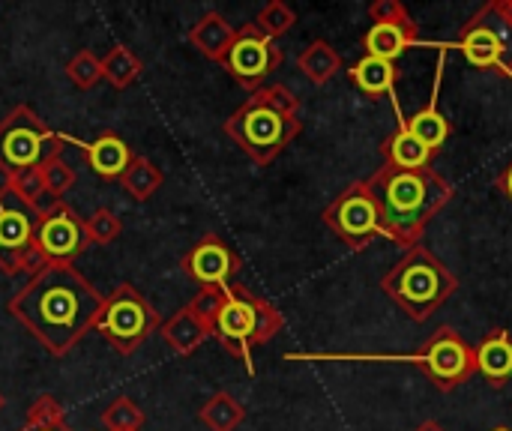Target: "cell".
I'll use <instances>...</instances> for the list:
<instances>
[{"instance_id":"d6a6232c","label":"cell","mask_w":512,"mask_h":431,"mask_svg":"<svg viewBox=\"0 0 512 431\" xmlns=\"http://www.w3.org/2000/svg\"><path fill=\"white\" fill-rule=\"evenodd\" d=\"M84 222H87V237L96 246H108V243H114L123 234V222H120V216L111 207L93 210V216H87Z\"/></svg>"},{"instance_id":"d590c367","label":"cell","mask_w":512,"mask_h":431,"mask_svg":"<svg viewBox=\"0 0 512 431\" xmlns=\"http://www.w3.org/2000/svg\"><path fill=\"white\" fill-rule=\"evenodd\" d=\"M498 189H501V195L512 204V159L504 165V171L498 174Z\"/></svg>"},{"instance_id":"4dcf8cb0","label":"cell","mask_w":512,"mask_h":431,"mask_svg":"<svg viewBox=\"0 0 512 431\" xmlns=\"http://www.w3.org/2000/svg\"><path fill=\"white\" fill-rule=\"evenodd\" d=\"M39 171H42L45 195H51L54 201H60L75 186V168L69 162H63V156H51L48 162L39 165Z\"/></svg>"},{"instance_id":"d6986e66","label":"cell","mask_w":512,"mask_h":431,"mask_svg":"<svg viewBox=\"0 0 512 431\" xmlns=\"http://www.w3.org/2000/svg\"><path fill=\"white\" fill-rule=\"evenodd\" d=\"M444 54L447 51H441V63H438V78H435V90H432V99H429V105L426 108H420V111H414L411 117H405V123H408V129L435 153V150H441L444 144H447V138H450V120L441 114V108H438V90H441V72H444Z\"/></svg>"},{"instance_id":"f35d334b","label":"cell","mask_w":512,"mask_h":431,"mask_svg":"<svg viewBox=\"0 0 512 431\" xmlns=\"http://www.w3.org/2000/svg\"><path fill=\"white\" fill-rule=\"evenodd\" d=\"M492 431H512V429H507V426H498V429H492Z\"/></svg>"},{"instance_id":"4fadbf2b","label":"cell","mask_w":512,"mask_h":431,"mask_svg":"<svg viewBox=\"0 0 512 431\" xmlns=\"http://www.w3.org/2000/svg\"><path fill=\"white\" fill-rule=\"evenodd\" d=\"M282 60H285L282 48H279L273 39H267V36L255 27V21H252V24H243V27L237 30V36H234V42H231V48H228L222 66H225V72H228L240 87H246L249 93H255V90L264 87L267 75L276 72V69L282 66Z\"/></svg>"},{"instance_id":"d4e9b609","label":"cell","mask_w":512,"mask_h":431,"mask_svg":"<svg viewBox=\"0 0 512 431\" xmlns=\"http://www.w3.org/2000/svg\"><path fill=\"white\" fill-rule=\"evenodd\" d=\"M198 420L210 431H234L246 420V408L228 390H219L204 402V408L198 411Z\"/></svg>"},{"instance_id":"e575fe53","label":"cell","mask_w":512,"mask_h":431,"mask_svg":"<svg viewBox=\"0 0 512 431\" xmlns=\"http://www.w3.org/2000/svg\"><path fill=\"white\" fill-rule=\"evenodd\" d=\"M369 18L372 24H399V21H411L408 9L402 0H375L369 6Z\"/></svg>"},{"instance_id":"3957f363","label":"cell","mask_w":512,"mask_h":431,"mask_svg":"<svg viewBox=\"0 0 512 431\" xmlns=\"http://www.w3.org/2000/svg\"><path fill=\"white\" fill-rule=\"evenodd\" d=\"M222 129L255 165H270L303 132L300 99L285 84H264L249 93Z\"/></svg>"},{"instance_id":"44dd1931","label":"cell","mask_w":512,"mask_h":431,"mask_svg":"<svg viewBox=\"0 0 512 431\" xmlns=\"http://www.w3.org/2000/svg\"><path fill=\"white\" fill-rule=\"evenodd\" d=\"M159 336L165 339V345L180 354V357H189L195 354L207 339H210V330L189 312V306H183L180 312H174L162 327H159Z\"/></svg>"},{"instance_id":"f546056e","label":"cell","mask_w":512,"mask_h":431,"mask_svg":"<svg viewBox=\"0 0 512 431\" xmlns=\"http://www.w3.org/2000/svg\"><path fill=\"white\" fill-rule=\"evenodd\" d=\"M66 78L78 87V90H93L102 81V57L81 48L69 57L66 63Z\"/></svg>"},{"instance_id":"1f68e13d","label":"cell","mask_w":512,"mask_h":431,"mask_svg":"<svg viewBox=\"0 0 512 431\" xmlns=\"http://www.w3.org/2000/svg\"><path fill=\"white\" fill-rule=\"evenodd\" d=\"M225 300H228V285H225V288H201V291L189 300V312L210 330V336H213V324H216V318H219Z\"/></svg>"},{"instance_id":"ba28073f","label":"cell","mask_w":512,"mask_h":431,"mask_svg":"<svg viewBox=\"0 0 512 431\" xmlns=\"http://www.w3.org/2000/svg\"><path fill=\"white\" fill-rule=\"evenodd\" d=\"M399 360L420 366L423 375L432 381V387L438 393H453V390H459L462 384H468L477 375V354H474V348L450 324L438 327L420 345L417 354H408V357H399Z\"/></svg>"},{"instance_id":"277c9868","label":"cell","mask_w":512,"mask_h":431,"mask_svg":"<svg viewBox=\"0 0 512 431\" xmlns=\"http://www.w3.org/2000/svg\"><path fill=\"white\" fill-rule=\"evenodd\" d=\"M459 288L456 273L423 243L405 249V255L384 273L381 291L411 321H429Z\"/></svg>"},{"instance_id":"83f0119b","label":"cell","mask_w":512,"mask_h":431,"mask_svg":"<svg viewBox=\"0 0 512 431\" xmlns=\"http://www.w3.org/2000/svg\"><path fill=\"white\" fill-rule=\"evenodd\" d=\"M297 24V12L285 3V0H270V3H264L261 9H258V15H255V27L267 36V39H279V36H285L291 27Z\"/></svg>"},{"instance_id":"5bb4252c","label":"cell","mask_w":512,"mask_h":431,"mask_svg":"<svg viewBox=\"0 0 512 431\" xmlns=\"http://www.w3.org/2000/svg\"><path fill=\"white\" fill-rule=\"evenodd\" d=\"M243 261L240 255L216 234H204L186 255H183V273L198 288H225L240 273Z\"/></svg>"},{"instance_id":"603a6c76","label":"cell","mask_w":512,"mask_h":431,"mask_svg":"<svg viewBox=\"0 0 512 431\" xmlns=\"http://www.w3.org/2000/svg\"><path fill=\"white\" fill-rule=\"evenodd\" d=\"M297 69L312 81V84H327L342 72V54L327 42V39H315L309 42L300 57H297Z\"/></svg>"},{"instance_id":"30bf717a","label":"cell","mask_w":512,"mask_h":431,"mask_svg":"<svg viewBox=\"0 0 512 431\" xmlns=\"http://www.w3.org/2000/svg\"><path fill=\"white\" fill-rule=\"evenodd\" d=\"M36 213L6 183L0 186V273H36L42 258L36 252Z\"/></svg>"},{"instance_id":"7c38bea8","label":"cell","mask_w":512,"mask_h":431,"mask_svg":"<svg viewBox=\"0 0 512 431\" xmlns=\"http://www.w3.org/2000/svg\"><path fill=\"white\" fill-rule=\"evenodd\" d=\"M87 246V222L75 207L54 201L36 213V252L42 264H72Z\"/></svg>"},{"instance_id":"9a60e30c","label":"cell","mask_w":512,"mask_h":431,"mask_svg":"<svg viewBox=\"0 0 512 431\" xmlns=\"http://www.w3.org/2000/svg\"><path fill=\"white\" fill-rule=\"evenodd\" d=\"M477 354V375L489 381V387L501 390L512 381V333L504 327H495L483 336V342L474 348Z\"/></svg>"},{"instance_id":"ffe728a7","label":"cell","mask_w":512,"mask_h":431,"mask_svg":"<svg viewBox=\"0 0 512 431\" xmlns=\"http://www.w3.org/2000/svg\"><path fill=\"white\" fill-rule=\"evenodd\" d=\"M381 156H384V165H393V168H408V171H417V168H429L432 162V150L408 129L405 123V114L399 111V129L381 144Z\"/></svg>"},{"instance_id":"5b68a950","label":"cell","mask_w":512,"mask_h":431,"mask_svg":"<svg viewBox=\"0 0 512 431\" xmlns=\"http://www.w3.org/2000/svg\"><path fill=\"white\" fill-rule=\"evenodd\" d=\"M66 135L51 132V126L27 105H15L0 120V174L9 180L27 168H39L51 156H60Z\"/></svg>"},{"instance_id":"7402d4cb","label":"cell","mask_w":512,"mask_h":431,"mask_svg":"<svg viewBox=\"0 0 512 431\" xmlns=\"http://www.w3.org/2000/svg\"><path fill=\"white\" fill-rule=\"evenodd\" d=\"M351 81L369 96V99H381L390 96L396 90L399 81V66L390 60H378V57H363L348 69Z\"/></svg>"},{"instance_id":"836d02e7","label":"cell","mask_w":512,"mask_h":431,"mask_svg":"<svg viewBox=\"0 0 512 431\" xmlns=\"http://www.w3.org/2000/svg\"><path fill=\"white\" fill-rule=\"evenodd\" d=\"M6 186L27 204V207H33V210H42L39 207V201H42V195H45V183H42V171L39 168H27V171H21V174H15V177H9L6 180Z\"/></svg>"},{"instance_id":"8992f818","label":"cell","mask_w":512,"mask_h":431,"mask_svg":"<svg viewBox=\"0 0 512 431\" xmlns=\"http://www.w3.org/2000/svg\"><path fill=\"white\" fill-rule=\"evenodd\" d=\"M456 45L471 66L512 78V0L483 3L462 24Z\"/></svg>"},{"instance_id":"4316f807","label":"cell","mask_w":512,"mask_h":431,"mask_svg":"<svg viewBox=\"0 0 512 431\" xmlns=\"http://www.w3.org/2000/svg\"><path fill=\"white\" fill-rule=\"evenodd\" d=\"M21 431H75L66 423V414H63V405L42 393L36 396V402L27 408V417H24V426Z\"/></svg>"},{"instance_id":"7a4b0ae2","label":"cell","mask_w":512,"mask_h":431,"mask_svg":"<svg viewBox=\"0 0 512 431\" xmlns=\"http://www.w3.org/2000/svg\"><path fill=\"white\" fill-rule=\"evenodd\" d=\"M381 216H384V237L396 246L411 249L420 246L429 222L453 201L456 189L447 177L435 168H393L381 165L372 177H366Z\"/></svg>"},{"instance_id":"cb8c5ba5","label":"cell","mask_w":512,"mask_h":431,"mask_svg":"<svg viewBox=\"0 0 512 431\" xmlns=\"http://www.w3.org/2000/svg\"><path fill=\"white\" fill-rule=\"evenodd\" d=\"M117 183H120V189H123L132 201H141V204H144V201H150V198L162 189L165 177H162V171H159L147 156H135Z\"/></svg>"},{"instance_id":"e0dca14e","label":"cell","mask_w":512,"mask_h":431,"mask_svg":"<svg viewBox=\"0 0 512 431\" xmlns=\"http://www.w3.org/2000/svg\"><path fill=\"white\" fill-rule=\"evenodd\" d=\"M234 36H237V27L222 15V12H204L192 27H189V42H192V48H198L207 60H213V63H222L225 60V54H228V48H231V42H234Z\"/></svg>"},{"instance_id":"484cf974","label":"cell","mask_w":512,"mask_h":431,"mask_svg":"<svg viewBox=\"0 0 512 431\" xmlns=\"http://www.w3.org/2000/svg\"><path fill=\"white\" fill-rule=\"evenodd\" d=\"M141 72H144L141 57L132 48H126V45H114L102 57V81H108L114 90H126Z\"/></svg>"},{"instance_id":"2e32d148","label":"cell","mask_w":512,"mask_h":431,"mask_svg":"<svg viewBox=\"0 0 512 431\" xmlns=\"http://www.w3.org/2000/svg\"><path fill=\"white\" fill-rule=\"evenodd\" d=\"M78 147L84 150L90 171L99 174L102 180H120L129 162L135 159V153L117 132H99L90 144H78Z\"/></svg>"},{"instance_id":"9c48e42d","label":"cell","mask_w":512,"mask_h":431,"mask_svg":"<svg viewBox=\"0 0 512 431\" xmlns=\"http://www.w3.org/2000/svg\"><path fill=\"white\" fill-rule=\"evenodd\" d=\"M324 225L351 249L363 252L378 237H384V216L366 180L345 186L324 210Z\"/></svg>"},{"instance_id":"f1b7e54d","label":"cell","mask_w":512,"mask_h":431,"mask_svg":"<svg viewBox=\"0 0 512 431\" xmlns=\"http://www.w3.org/2000/svg\"><path fill=\"white\" fill-rule=\"evenodd\" d=\"M147 423L144 411L129 399L117 396L105 411H102V429L105 431H141Z\"/></svg>"},{"instance_id":"ac0fdd59","label":"cell","mask_w":512,"mask_h":431,"mask_svg":"<svg viewBox=\"0 0 512 431\" xmlns=\"http://www.w3.org/2000/svg\"><path fill=\"white\" fill-rule=\"evenodd\" d=\"M417 39H420V33H417L414 18L399 21V24H372L363 36V48H366V57L396 63Z\"/></svg>"},{"instance_id":"74e56055","label":"cell","mask_w":512,"mask_h":431,"mask_svg":"<svg viewBox=\"0 0 512 431\" xmlns=\"http://www.w3.org/2000/svg\"><path fill=\"white\" fill-rule=\"evenodd\" d=\"M3 405H6V399H3V393H0V411H3Z\"/></svg>"},{"instance_id":"8fae6325","label":"cell","mask_w":512,"mask_h":431,"mask_svg":"<svg viewBox=\"0 0 512 431\" xmlns=\"http://www.w3.org/2000/svg\"><path fill=\"white\" fill-rule=\"evenodd\" d=\"M258 309H261V297L252 294L246 285L231 282L228 285V300L213 324V339L246 366L249 375H255V363H252V348L258 339Z\"/></svg>"},{"instance_id":"52a82bcc","label":"cell","mask_w":512,"mask_h":431,"mask_svg":"<svg viewBox=\"0 0 512 431\" xmlns=\"http://www.w3.org/2000/svg\"><path fill=\"white\" fill-rule=\"evenodd\" d=\"M159 327H162L159 312L129 282H120L105 297V309H102V318L96 324L99 336L123 357L135 354Z\"/></svg>"},{"instance_id":"8d00e7d4","label":"cell","mask_w":512,"mask_h":431,"mask_svg":"<svg viewBox=\"0 0 512 431\" xmlns=\"http://www.w3.org/2000/svg\"><path fill=\"white\" fill-rule=\"evenodd\" d=\"M414 431H447L441 423H435V420H426V423H420Z\"/></svg>"},{"instance_id":"6da1fadb","label":"cell","mask_w":512,"mask_h":431,"mask_svg":"<svg viewBox=\"0 0 512 431\" xmlns=\"http://www.w3.org/2000/svg\"><path fill=\"white\" fill-rule=\"evenodd\" d=\"M102 309L105 294H99L75 264H42L6 303V312L51 357H66L96 330Z\"/></svg>"}]
</instances>
